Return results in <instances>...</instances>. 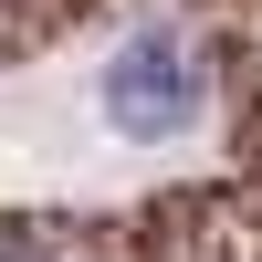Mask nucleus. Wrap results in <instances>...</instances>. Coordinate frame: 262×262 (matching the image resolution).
<instances>
[{"label": "nucleus", "instance_id": "2", "mask_svg": "<svg viewBox=\"0 0 262 262\" xmlns=\"http://www.w3.org/2000/svg\"><path fill=\"white\" fill-rule=\"evenodd\" d=\"M0 262H53V242H32V231H0Z\"/></svg>", "mask_w": 262, "mask_h": 262}, {"label": "nucleus", "instance_id": "1", "mask_svg": "<svg viewBox=\"0 0 262 262\" xmlns=\"http://www.w3.org/2000/svg\"><path fill=\"white\" fill-rule=\"evenodd\" d=\"M200 116H210V63H200L189 32H137L105 63V126L116 137L158 147V137H189Z\"/></svg>", "mask_w": 262, "mask_h": 262}]
</instances>
